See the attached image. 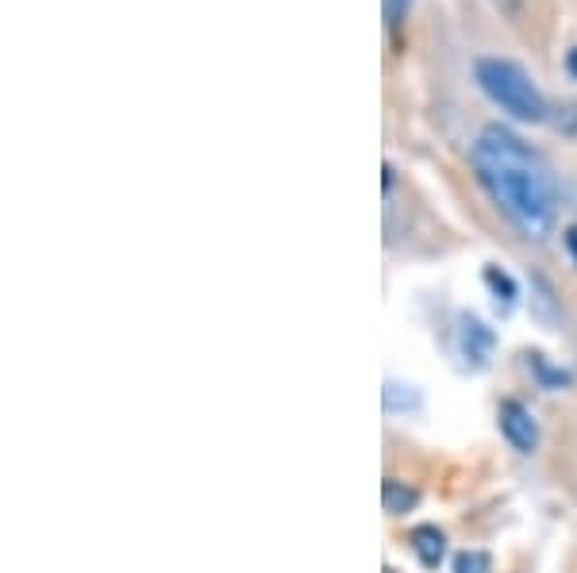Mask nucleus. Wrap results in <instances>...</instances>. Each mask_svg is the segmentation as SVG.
<instances>
[{"label":"nucleus","instance_id":"11","mask_svg":"<svg viewBox=\"0 0 577 573\" xmlns=\"http://www.w3.org/2000/svg\"><path fill=\"white\" fill-rule=\"evenodd\" d=\"M566 70H570V77H577V47H570V54H566Z\"/></svg>","mask_w":577,"mask_h":573},{"label":"nucleus","instance_id":"6","mask_svg":"<svg viewBox=\"0 0 577 573\" xmlns=\"http://www.w3.org/2000/svg\"><path fill=\"white\" fill-rule=\"evenodd\" d=\"M381 500H385V512H389V516H404V512H412V508L420 504V493H416L412 485L397 481V477H385Z\"/></svg>","mask_w":577,"mask_h":573},{"label":"nucleus","instance_id":"8","mask_svg":"<svg viewBox=\"0 0 577 573\" xmlns=\"http://www.w3.org/2000/svg\"><path fill=\"white\" fill-rule=\"evenodd\" d=\"M454 573H489V554L485 550H462L454 558Z\"/></svg>","mask_w":577,"mask_h":573},{"label":"nucleus","instance_id":"3","mask_svg":"<svg viewBox=\"0 0 577 573\" xmlns=\"http://www.w3.org/2000/svg\"><path fill=\"white\" fill-rule=\"evenodd\" d=\"M497 424H501V435L508 439V447L512 450H520V454L539 450V420L531 416L527 404H520V400H501Z\"/></svg>","mask_w":577,"mask_h":573},{"label":"nucleus","instance_id":"4","mask_svg":"<svg viewBox=\"0 0 577 573\" xmlns=\"http://www.w3.org/2000/svg\"><path fill=\"white\" fill-rule=\"evenodd\" d=\"M458 347H462V354H466L470 362L489 366L493 347H497V335L481 324L477 316H462V320H458Z\"/></svg>","mask_w":577,"mask_h":573},{"label":"nucleus","instance_id":"7","mask_svg":"<svg viewBox=\"0 0 577 573\" xmlns=\"http://www.w3.org/2000/svg\"><path fill=\"white\" fill-rule=\"evenodd\" d=\"M485 285H489V289L497 293V300H504V304H512V300H516V285H512V277L501 274L497 266H489V270H485Z\"/></svg>","mask_w":577,"mask_h":573},{"label":"nucleus","instance_id":"10","mask_svg":"<svg viewBox=\"0 0 577 573\" xmlns=\"http://www.w3.org/2000/svg\"><path fill=\"white\" fill-rule=\"evenodd\" d=\"M404 0H389V24H401Z\"/></svg>","mask_w":577,"mask_h":573},{"label":"nucleus","instance_id":"1","mask_svg":"<svg viewBox=\"0 0 577 573\" xmlns=\"http://www.w3.org/2000/svg\"><path fill=\"white\" fill-rule=\"evenodd\" d=\"M474 170L485 193L512 224L531 239H543L554 227L558 197L547 162L508 127L489 124L474 139Z\"/></svg>","mask_w":577,"mask_h":573},{"label":"nucleus","instance_id":"5","mask_svg":"<svg viewBox=\"0 0 577 573\" xmlns=\"http://www.w3.org/2000/svg\"><path fill=\"white\" fill-rule=\"evenodd\" d=\"M408 547H412V554L420 558V566L435 570V566L443 562V554H447V539H443V531H439V527L420 524V527H412V535H408Z\"/></svg>","mask_w":577,"mask_h":573},{"label":"nucleus","instance_id":"2","mask_svg":"<svg viewBox=\"0 0 577 573\" xmlns=\"http://www.w3.org/2000/svg\"><path fill=\"white\" fill-rule=\"evenodd\" d=\"M474 77L481 85V93L493 100L497 108H504L508 116H516L524 124L547 120V100L539 93V85L527 77L524 66H516L508 58H477Z\"/></svg>","mask_w":577,"mask_h":573},{"label":"nucleus","instance_id":"9","mask_svg":"<svg viewBox=\"0 0 577 573\" xmlns=\"http://www.w3.org/2000/svg\"><path fill=\"white\" fill-rule=\"evenodd\" d=\"M566 250H570V258H574V266H577V224L566 227Z\"/></svg>","mask_w":577,"mask_h":573}]
</instances>
